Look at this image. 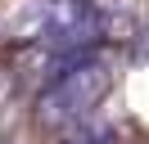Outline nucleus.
Listing matches in <instances>:
<instances>
[{"instance_id": "nucleus-1", "label": "nucleus", "mask_w": 149, "mask_h": 144, "mask_svg": "<svg viewBox=\"0 0 149 144\" xmlns=\"http://www.w3.org/2000/svg\"><path fill=\"white\" fill-rule=\"evenodd\" d=\"M18 41H41L45 50L72 54L104 36V18L91 9V0H32L14 23Z\"/></svg>"}, {"instance_id": "nucleus-2", "label": "nucleus", "mask_w": 149, "mask_h": 144, "mask_svg": "<svg viewBox=\"0 0 149 144\" xmlns=\"http://www.w3.org/2000/svg\"><path fill=\"white\" fill-rule=\"evenodd\" d=\"M109 90H113L109 63L77 59V63H68V68L45 86L36 117H41L45 126H72V122H86V117L104 104V95H109Z\"/></svg>"}, {"instance_id": "nucleus-3", "label": "nucleus", "mask_w": 149, "mask_h": 144, "mask_svg": "<svg viewBox=\"0 0 149 144\" xmlns=\"http://www.w3.org/2000/svg\"><path fill=\"white\" fill-rule=\"evenodd\" d=\"M86 144H109V135H100V140H86Z\"/></svg>"}]
</instances>
